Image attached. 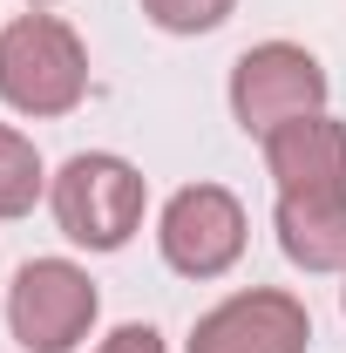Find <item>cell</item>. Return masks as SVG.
<instances>
[{
  "mask_svg": "<svg viewBox=\"0 0 346 353\" xmlns=\"http://www.w3.org/2000/svg\"><path fill=\"white\" fill-rule=\"evenodd\" d=\"M0 102L28 123L75 116L88 102V41L48 7H28L0 28Z\"/></svg>",
  "mask_w": 346,
  "mask_h": 353,
  "instance_id": "1",
  "label": "cell"
},
{
  "mask_svg": "<svg viewBox=\"0 0 346 353\" xmlns=\"http://www.w3.org/2000/svg\"><path fill=\"white\" fill-rule=\"evenodd\" d=\"M48 211H54V231L68 245H82V252H123L143 231L150 176L136 170L130 157H116V150H75L61 170L48 176Z\"/></svg>",
  "mask_w": 346,
  "mask_h": 353,
  "instance_id": "2",
  "label": "cell"
},
{
  "mask_svg": "<svg viewBox=\"0 0 346 353\" xmlns=\"http://www.w3.org/2000/svg\"><path fill=\"white\" fill-rule=\"evenodd\" d=\"M224 95H231V123L265 143L272 130H285L299 116H319L326 95H333V75L299 41H258L231 61V88Z\"/></svg>",
  "mask_w": 346,
  "mask_h": 353,
  "instance_id": "3",
  "label": "cell"
},
{
  "mask_svg": "<svg viewBox=\"0 0 346 353\" xmlns=\"http://www.w3.org/2000/svg\"><path fill=\"white\" fill-rule=\"evenodd\" d=\"M102 319V285L75 259H28L7 285V333L21 353H75Z\"/></svg>",
  "mask_w": 346,
  "mask_h": 353,
  "instance_id": "4",
  "label": "cell"
},
{
  "mask_svg": "<svg viewBox=\"0 0 346 353\" xmlns=\"http://www.w3.org/2000/svg\"><path fill=\"white\" fill-rule=\"evenodd\" d=\"M252 245V218H245V197L224 190V183H183L163 197L156 211V252L176 279H224L231 265L245 259Z\"/></svg>",
  "mask_w": 346,
  "mask_h": 353,
  "instance_id": "5",
  "label": "cell"
},
{
  "mask_svg": "<svg viewBox=\"0 0 346 353\" xmlns=\"http://www.w3.org/2000/svg\"><path fill=\"white\" fill-rule=\"evenodd\" d=\"M312 347V312L285 285H245L224 292L211 312H197L183 353H305Z\"/></svg>",
  "mask_w": 346,
  "mask_h": 353,
  "instance_id": "6",
  "label": "cell"
},
{
  "mask_svg": "<svg viewBox=\"0 0 346 353\" xmlns=\"http://www.w3.org/2000/svg\"><path fill=\"white\" fill-rule=\"evenodd\" d=\"M278 190H346V123L333 109L299 116L258 143Z\"/></svg>",
  "mask_w": 346,
  "mask_h": 353,
  "instance_id": "7",
  "label": "cell"
},
{
  "mask_svg": "<svg viewBox=\"0 0 346 353\" xmlns=\"http://www.w3.org/2000/svg\"><path fill=\"white\" fill-rule=\"evenodd\" d=\"M272 231L299 272H346V190H278Z\"/></svg>",
  "mask_w": 346,
  "mask_h": 353,
  "instance_id": "8",
  "label": "cell"
},
{
  "mask_svg": "<svg viewBox=\"0 0 346 353\" xmlns=\"http://www.w3.org/2000/svg\"><path fill=\"white\" fill-rule=\"evenodd\" d=\"M41 197H48V163H41V150H34V136L0 123V224L28 218Z\"/></svg>",
  "mask_w": 346,
  "mask_h": 353,
  "instance_id": "9",
  "label": "cell"
},
{
  "mask_svg": "<svg viewBox=\"0 0 346 353\" xmlns=\"http://www.w3.org/2000/svg\"><path fill=\"white\" fill-rule=\"evenodd\" d=\"M143 14H150V28H163L176 41H197V34H217L238 14V0H143Z\"/></svg>",
  "mask_w": 346,
  "mask_h": 353,
  "instance_id": "10",
  "label": "cell"
},
{
  "mask_svg": "<svg viewBox=\"0 0 346 353\" xmlns=\"http://www.w3.org/2000/svg\"><path fill=\"white\" fill-rule=\"evenodd\" d=\"M95 353H170V347H163V333H156V326H143V319H130V326L102 333V340H95Z\"/></svg>",
  "mask_w": 346,
  "mask_h": 353,
  "instance_id": "11",
  "label": "cell"
},
{
  "mask_svg": "<svg viewBox=\"0 0 346 353\" xmlns=\"http://www.w3.org/2000/svg\"><path fill=\"white\" fill-rule=\"evenodd\" d=\"M28 7H54V0H28Z\"/></svg>",
  "mask_w": 346,
  "mask_h": 353,
  "instance_id": "12",
  "label": "cell"
},
{
  "mask_svg": "<svg viewBox=\"0 0 346 353\" xmlns=\"http://www.w3.org/2000/svg\"><path fill=\"white\" fill-rule=\"evenodd\" d=\"M340 279H346V272H340ZM340 306H346V285H340Z\"/></svg>",
  "mask_w": 346,
  "mask_h": 353,
  "instance_id": "13",
  "label": "cell"
}]
</instances>
